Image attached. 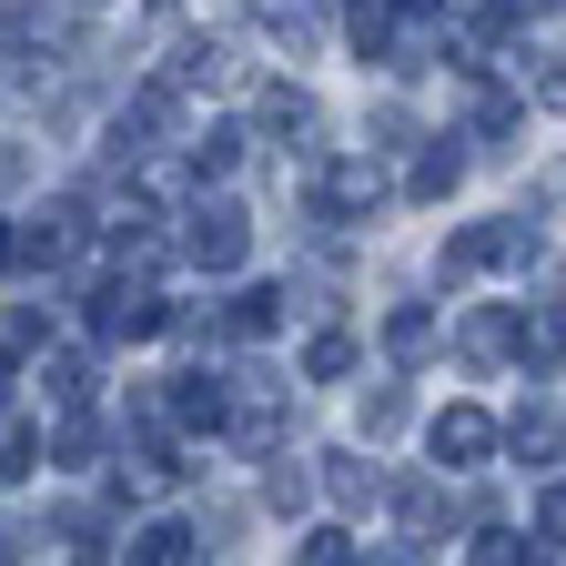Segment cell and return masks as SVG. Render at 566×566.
Listing matches in <instances>:
<instances>
[{"instance_id":"1","label":"cell","mask_w":566,"mask_h":566,"mask_svg":"<svg viewBox=\"0 0 566 566\" xmlns=\"http://www.w3.org/2000/svg\"><path fill=\"white\" fill-rule=\"evenodd\" d=\"M182 253H192L202 273H243V253H253L243 202H202V212H192V233H182Z\"/></svg>"},{"instance_id":"2","label":"cell","mask_w":566,"mask_h":566,"mask_svg":"<svg viewBox=\"0 0 566 566\" xmlns=\"http://www.w3.org/2000/svg\"><path fill=\"white\" fill-rule=\"evenodd\" d=\"M71 253H82V202H41L31 223L11 233V263H31V273H61Z\"/></svg>"},{"instance_id":"3","label":"cell","mask_w":566,"mask_h":566,"mask_svg":"<svg viewBox=\"0 0 566 566\" xmlns=\"http://www.w3.org/2000/svg\"><path fill=\"white\" fill-rule=\"evenodd\" d=\"M172 314H163V294H153V283H112V294L92 304V334L102 344H142V334H163Z\"/></svg>"},{"instance_id":"4","label":"cell","mask_w":566,"mask_h":566,"mask_svg":"<svg viewBox=\"0 0 566 566\" xmlns=\"http://www.w3.org/2000/svg\"><path fill=\"white\" fill-rule=\"evenodd\" d=\"M375 202H385V172L375 163H324V192H314L324 223H354V212H375Z\"/></svg>"},{"instance_id":"5","label":"cell","mask_w":566,"mask_h":566,"mask_svg":"<svg viewBox=\"0 0 566 566\" xmlns=\"http://www.w3.org/2000/svg\"><path fill=\"white\" fill-rule=\"evenodd\" d=\"M485 455H495V415L446 405V415H436V465H485Z\"/></svg>"},{"instance_id":"6","label":"cell","mask_w":566,"mask_h":566,"mask_svg":"<svg viewBox=\"0 0 566 566\" xmlns=\"http://www.w3.org/2000/svg\"><path fill=\"white\" fill-rule=\"evenodd\" d=\"M516 365H526V375H556V365H566V304L516 314Z\"/></svg>"},{"instance_id":"7","label":"cell","mask_w":566,"mask_h":566,"mask_svg":"<svg viewBox=\"0 0 566 566\" xmlns=\"http://www.w3.org/2000/svg\"><path fill=\"white\" fill-rule=\"evenodd\" d=\"M344 41L365 51V61H395V41H405V0H354V11H344Z\"/></svg>"},{"instance_id":"8","label":"cell","mask_w":566,"mask_h":566,"mask_svg":"<svg viewBox=\"0 0 566 566\" xmlns=\"http://www.w3.org/2000/svg\"><path fill=\"white\" fill-rule=\"evenodd\" d=\"M395 516H405V536H415V546H436V536L455 526V495L415 475V485H395Z\"/></svg>"},{"instance_id":"9","label":"cell","mask_w":566,"mask_h":566,"mask_svg":"<svg viewBox=\"0 0 566 566\" xmlns=\"http://www.w3.org/2000/svg\"><path fill=\"white\" fill-rule=\"evenodd\" d=\"M253 21H263L283 51H314V41H324V0H253Z\"/></svg>"},{"instance_id":"10","label":"cell","mask_w":566,"mask_h":566,"mask_svg":"<svg viewBox=\"0 0 566 566\" xmlns=\"http://www.w3.org/2000/svg\"><path fill=\"white\" fill-rule=\"evenodd\" d=\"M455 344H465V365H516V314H495V304H485V314L455 324Z\"/></svg>"},{"instance_id":"11","label":"cell","mask_w":566,"mask_h":566,"mask_svg":"<svg viewBox=\"0 0 566 566\" xmlns=\"http://www.w3.org/2000/svg\"><path fill=\"white\" fill-rule=\"evenodd\" d=\"M233 82V51L223 41H182L172 51V92H223Z\"/></svg>"},{"instance_id":"12","label":"cell","mask_w":566,"mask_h":566,"mask_svg":"<svg viewBox=\"0 0 566 566\" xmlns=\"http://www.w3.org/2000/svg\"><path fill=\"white\" fill-rule=\"evenodd\" d=\"M455 182H465V153H455V142H424L415 172H405V192H415V202H446Z\"/></svg>"},{"instance_id":"13","label":"cell","mask_w":566,"mask_h":566,"mask_svg":"<svg viewBox=\"0 0 566 566\" xmlns=\"http://www.w3.org/2000/svg\"><path fill=\"white\" fill-rule=\"evenodd\" d=\"M385 354H395V365H424V354H436V314H424V304H395L385 314Z\"/></svg>"},{"instance_id":"14","label":"cell","mask_w":566,"mask_h":566,"mask_svg":"<svg viewBox=\"0 0 566 566\" xmlns=\"http://www.w3.org/2000/svg\"><path fill=\"white\" fill-rule=\"evenodd\" d=\"M506 436H516V455L556 465V446H566V415H556V405H516V424H506Z\"/></svg>"},{"instance_id":"15","label":"cell","mask_w":566,"mask_h":566,"mask_svg":"<svg viewBox=\"0 0 566 566\" xmlns=\"http://www.w3.org/2000/svg\"><path fill=\"white\" fill-rule=\"evenodd\" d=\"M253 122H263V132H294V142H314V132H324V112H314L304 92H283V82L253 102Z\"/></svg>"},{"instance_id":"16","label":"cell","mask_w":566,"mask_h":566,"mask_svg":"<svg viewBox=\"0 0 566 566\" xmlns=\"http://www.w3.org/2000/svg\"><path fill=\"white\" fill-rule=\"evenodd\" d=\"M172 415H182V424H223V415H233V395L212 385V375H172Z\"/></svg>"},{"instance_id":"17","label":"cell","mask_w":566,"mask_h":566,"mask_svg":"<svg viewBox=\"0 0 566 566\" xmlns=\"http://www.w3.org/2000/svg\"><path fill=\"white\" fill-rule=\"evenodd\" d=\"M112 263H132V273H153V263H163L153 212H112Z\"/></svg>"},{"instance_id":"18","label":"cell","mask_w":566,"mask_h":566,"mask_svg":"<svg viewBox=\"0 0 566 566\" xmlns=\"http://www.w3.org/2000/svg\"><path fill=\"white\" fill-rule=\"evenodd\" d=\"M516 122H526V112H516L506 92H475V122H465V132L485 142V153H516Z\"/></svg>"},{"instance_id":"19","label":"cell","mask_w":566,"mask_h":566,"mask_svg":"<svg viewBox=\"0 0 566 566\" xmlns=\"http://www.w3.org/2000/svg\"><path fill=\"white\" fill-rule=\"evenodd\" d=\"M132 556H142V566H182V556H192V526H182V516L142 526V536H132Z\"/></svg>"},{"instance_id":"20","label":"cell","mask_w":566,"mask_h":566,"mask_svg":"<svg viewBox=\"0 0 566 566\" xmlns=\"http://www.w3.org/2000/svg\"><path fill=\"white\" fill-rule=\"evenodd\" d=\"M233 163H243V132H233V122H212V132L192 142V172H202V182H223Z\"/></svg>"},{"instance_id":"21","label":"cell","mask_w":566,"mask_h":566,"mask_svg":"<svg viewBox=\"0 0 566 566\" xmlns=\"http://www.w3.org/2000/svg\"><path fill=\"white\" fill-rule=\"evenodd\" d=\"M324 485H334V506H375V495H385V475H375L365 455H334V475H324Z\"/></svg>"},{"instance_id":"22","label":"cell","mask_w":566,"mask_h":566,"mask_svg":"<svg viewBox=\"0 0 566 566\" xmlns=\"http://www.w3.org/2000/svg\"><path fill=\"white\" fill-rule=\"evenodd\" d=\"M304 375H314V385L354 375V334H314V344H304Z\"/></svg>"},{"instance_id":"23","label":"cell","mask_w":566,"mask_h":566,"mask_svg":"<svg viewBox=\"0 0 566 566\" xmlns=\"http://www.w3.org/2000/svg\"><path fill=\"white\" fill-rule=\"evenodd\" d=\"M405 415H415V395L405 385H375L365 395V436H405Z\"/></svg>"},{"instance_id":"24","label":"cell","mask_w":566,"mask_h":566,"mask_svg":"<svg viewBox=\"0 0 566 566\" xmlns=\"http://www.w3.org/2000/svg\"><path fill=\"white\" fill-rule=\"evenodd\" d=\"M283 324V294L273 283H253V294H233V334H273Z\"/></svg>"},{"instance_id":"25","label":"cell","mask_w":566,"mask_h":566,"mask_svg":"<svg viewBox=\"0 0 566 566\" xmlns=\"http://www.w3.org/2000/svg\"><path fill=\"white\" fill-rule=\"evenodd\" d=\"M304 495H314V485H304V465H283V455L263 465V506H283V516H294V506H304Z\"/></svg>"},{"instance_id":"26","label":"cell","mask_w":566,"mask_h":566,"mask_svg":"<svg viewBox=\"0 0 566 566\" xmlns=\"http://www.w3.org/2000/svg\"><path fill=\"white\" fill-rule=\"evenodd\" d=\"M41 385H51V405H82V395H92V365H82V354H51Z\"/></svg>"},{"instance_id":"27","label":"cell","mask_w":566,"mask_h":566,"mask_svg":"<svg viewBox=\"0 0 566 566\" xmlns=\"http://www.w3.org/2000/svg\"><path fill=\"white\" fill-rule=\"evenodd\" d=\"M536 546H566V475L536 495Z\"/></svg>"},{"instance_id":"28","label":"cell","mask_w":566,"mask_h":566,"mask_svg":"<svg viewBox=\"0 0 566 566\" xmlns=\"http://www.w3.org/2000/svg\"><path fill=\"white\" fill-rule=\"evenodd\" d=\"M294 556H304V566H344V556H354V536H344V526H314Z\"/></svg>"},{"instance_id":"29","label":"cell","mask_w":566,"mask_h":566,"mask_svg":"<svg viewBox=\"0 0 566 566\" xmlns=\"http://www.w3.org/2000/svg\"><path fill=\"white\" fill-rule=\"evenodd\" d=\"M31 455H41L31 424H0V475H31Z\"/></svg>"},{"instance_id":"30","label":"cell","mask_w":566,"mask_h":566,"mask_svg":"<svg viewBox=\"0 0 566 566\" xmlns=\"http://www.w3.org/2000/svg\"><path fill=\"white\" fill-rule=\"evenodd\" d=\"M0 263H11V233H0Z\"/></svg>"}]
</instances>
